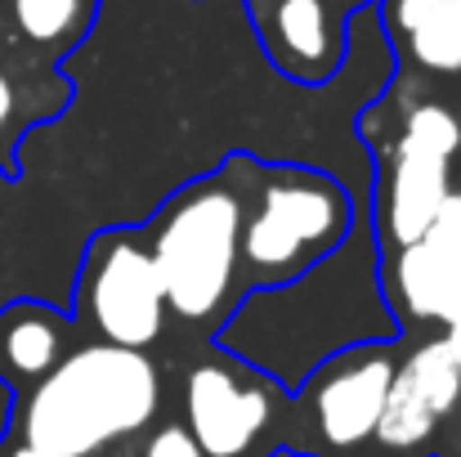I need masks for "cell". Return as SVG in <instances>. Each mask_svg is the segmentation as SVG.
Returning a JSON list of instances; mask_svg holds the SVG:
<instances>
[{"label": "cell", "instance_id": "obj_19", "mask_svg": "<svg viewBox=\"0 0 461 457\" xmlns=\"http://www.w3.org/2000/svg\"><path fill=\"white\" fill-rule=\"evenodd\" d=\"M340 14H354V9H363V5H376V0H331Z\"/></svg>", "mask_w": 461, "mask_h": 457}, {"label": "cell", "instance_id": "obj_18", "mask_svg": "<svg viewBox=\"0 0 461 457\" xmlns=\"http://www.w3.org/2000/svg\"><path fill=\"white\" fill-rule=\"evenodd\" d=\"M0 457H54V453H41V449H32V444H23L14 435H0Z\"/></svg>", "mask_w": 461, "mask_h": 457}, {"label": "cell", "instance_id": "obj_16", "mask_svg": "<svg viewBox=\"0 0 461 457\" xmlns=\"http://www.w3.org/2000/svg\"><path fill=\"white\" fill-rule=\"evenodd\" d=\"M140 457H202V449H197V440L188 435V426H161V431H153V440L144 444V453Z\"/></svg>", "mask_w": 461, "mask_h": 457}, {"label": "cell", "instance_id": "obj_17", "mask_svg": "<svg viewBox=\"0 0 461 457\" xmlns=\"http://www.w3.org/2000/svg\"><path fill=\"white\" fill-rule=\"evenodd\" d=\"M439 341L448 345V354H453V359L461 363V301L453 305V314L444 318V332H439Z\"/></svg>", "mask_w": 461, "mask_h": 457}, {"label": "cell", "instance_id": "obj_2", "mask_svg": "<svg viewBox=\"0 0 461 457\" xmlns=\"http://www.w3.org/2000/svg\"><path fill=\"white\" fill-rule=\"evenodd\" d=\"M157 408L161 372L149 350L95 341L68 350L36 386L14 395L5 435L54 457H95L140 435Z\"/></svg>", "mask_w": 461, "mask_h": 457}, {"label": "cell", "instance_id": "obj_14", "mask_svg": "<svg viewBox=\"0 0 461 457\" xmlns=\"http://www.w3.org/2000/svg\"><path fill=\"white\" fill-rule=\"evenodd\" d=\"M390 50L421 72L461 77V0H376Z\"/></svg>", "mask_w": 461, "mask_h": 457}, {"label": "cell", "instance_id": "obj_10", "mask_svg": "<svg viewBox=\"0 0 461 457\" xmlns=\"http://www.w3.org/2000/svg\"><path fill=\"white\" fill-rule=\"evenodd\" d=\"M394 345V341H390ZM390 345H354L336 359H327L301 390H309L318 440L331 453H354L372 440L376 417L385 408V390L394 377Z\"/></svg>", "mask_w": 461, "mask_h": 457}, {"label": "cell", "instance_id": "obj_11", "mask_svg": "<svg viewBox=\"0 0 461 457\" xmlns=\"http://www.w3.org/2000/svg\"><path fill=\"white\" fill-rule=\"evenodd\" d=\"M345 18L331 0H274L260 18V50L292 86H331L345 68Z\"/></svg>", "mask_w": 461, "mask_h": 457}, {"label": "cell", "instance_id": "obj_21", "mask_svg": "<svg viewBox=\"0 0 461 457\" xmlns=\"http://www.w3.org/2000/svg\"><path fill=\"white\" fill-rule=\"evenodd\" d=\"M457 453H461V444H457Z\"/></svg>", "mask_w": 461, "mask_h": 457}, {"label": "cell", "instance_id": "obj_8", "mask_svg": "<svg viewBox=\"0 0 461 457\" xmlns=\"http://www.w3.org/2000/svg\"><path fill=\"white\" fill-rule=\"evenodd\" d=\"M274 381L247 363L220 354L188 372L184 381V426L202 457H242L274 417Z\"/></svg>", "mask_w": 461, "mask_h": 457}, {"label": "cell", "instance_id": "obj_4", "mask_svg": "<svg viewBox=\"0 0 461 457\" xmlns=\"http://www.w3.org/2000/svg\"><path fill=\"white\" fill-rule=\"evenodd\" d=\"M238 166V157H233ZM242 283H287L322 260L358 220L345 179L305 161H265L242 152Z\"/></svg>", "mask_w": 461, "mask_h": 457}, {"label": "cell", "instance_id": "obj_7", "mask_svg": "<svg viewBox=\"0 0 461 457\" xmlns=\"http://www.w3.org/2000/svg\"><path fill=\"white\" fill-rule=\"evenodd\" d=\"M461 408V363L435 336L394 363L385 408L372 431V457H426L444 417Z\"/></svg>", "mask_w": 461, "mask_h": 457}, {"label": "cell", "instance_id": "obj_6", "mask_svg": "<svg viewBox=\"0 0 461 457\" xmlns=\"http://www.w3.org/2000/svg\"><path fill=\"white\" fill-rule=\"evenodd\" d=\"M461 149V122L444 104H421L403 117L399 140L381 157V184L367 188V220L381 256L408 247L430 229L448 184V161Z\"/></svg>", "mask_w": 461, "mask_h": 457}, {"label": "cell", "instance_id": "obj_13", "mask_svg": "<svg viewBox=\"0 0 461 457\" xmlns=\"http://www.w3.org/2000/svg\"><path fill=\"white\" fill-rule=\"evenodd\" d=\"M72 314L63 305L36 301V297H14L0 305V381L18 395L36 386L72 341Z\"/></svg>", "mask_w": 461, "mask_h": 457}, {"label": "cell", "instance_id": "obj_5", "mask_svg": "<svg viewBox=\"0 0 461 457\" xmlns=\"http://www.w3.org/2000/svg\"><path fill=\"white\" fill-rule=\"evenodd\" d=\"M68 314L72 323L95 327L99 341L108 345L149 350L161 341L166 301H161L153 256L135 229L108 224L81 247L72 270Z\"/></svg>", "mask_w": 461, "mask_h": 457}, {"label": "cell", "instance_id": "obj_9", "mask_svg": "<svg viewBox=\"0 0 461 457\" xmlns=\"http://www.w3.org/2000/svg\"><path fill=\"white\" fill-rule=\"evenodd\" d=\"M381 288L399 323H439L461 301V193H448L421 238L381 256Z\"/></svg>", "mask_w": 461, "mask_h": 457}, {"label": "cell", "instance_id": "obj_3", "mask_svg": "<svg viewBox=\"0 0 461 457\" xmlns=\"http://www.w3.org/2000/svg\"><path fill=\"white\" fill-rule=\"evenodd\" d=\"M233 157L184 179L149 215V256L166 314L188 327H220L247 292L242 283V184Z\"/></svg>", "mask_w": 461, "mask_h": 457}, {"label": "cell", "instance_id": "obj_15", "mask_svg": "<svg viewBox=\"0 0 461 457\" xmlns=\"http://www.w3.org/2000/svg\"><path fill=\"white\" fill-rule=\"evenodd\" d=\"M104 0H0V36L27 59L59 68L86 45Z\"/></svg>", "mask_w": 461, "mask_h": 457}, {"label": "cell", "instance_id": "obj_1", "mask_svg": "<svg viewBox=\"0 0 461 457\" xmlns=\"http://www.w3.org/2000/svg\"><path fill=\"white\" fill-rule=\"evenodd\" d=\"M399 336L403 323L381 288V247L367 206H358L354 229L322 260L287 283L247 288L211 332L220 354L278 390H301L327 359L354 345H390Z\"/></svg>", "mask_w": 461, "mask_h": 457}, {"label": "cell", "instance_id": "obj_20", "mask_svg": "<svg viewBox=\"0 0 461 457\" xmlns=\"http://www.w3.org/2000/svg\"><path fill=\"white\" fill-rule=\"evenodd\" d=\"M269 457H322V453H305V449H274Z\"/></svg>", "mask_w": 461, "mask_h": 457}, {"label": "cell", "instance_id": "obj_12", "mask_svg": "<svg viewBox=\"0 0 461 457\" xmlns=\"http://www.w3.org/2000/svg\"><path fill=\"white\" fill-rule=\"evenodd\" d=\"M68 108H72V81L59 68L27 59L0 36V175L5 179H18L23 140L36 126L59 122Z\"/></svg>", "mask_w": 461, "mask_h": 457}]
</instances>
